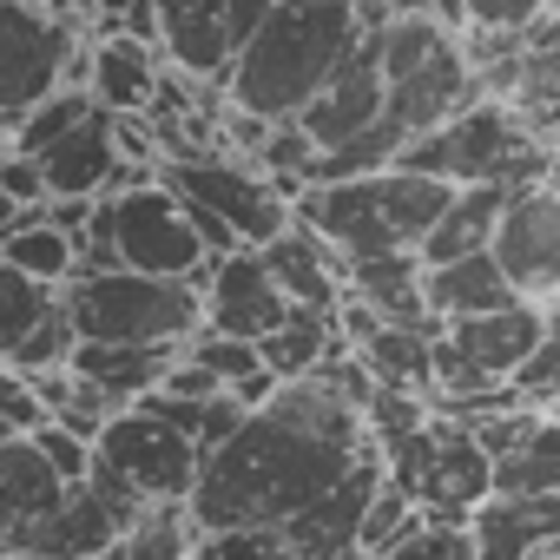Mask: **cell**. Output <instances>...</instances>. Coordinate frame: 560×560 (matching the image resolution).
<instances>
[{
    "mask_svg": "<svg viewBox=\"0 0 560 560\" xmlns=\"http://www.w3.org/2000/svg\"><path fill=\"white\" fill-rule=\"evenodd\" d=\"M376 376L337 350L324 370L277 383L270 402H257L231 442H218L191 488V521L205 527H284L298 508L330 494L376 442L363 422Z\"/></svg>",
    "mask_w": 560,
    "mask_h": 560,
    "instance_id": "cell-1",
    "label": "cell"
},
{
    "mask_svg": "<svg viewBox=\"0 0 560 560\" xmlns=\"http://www.w3.org/2000/svg\"><path fill=\"white\" fill-rule=\"evenodd\" d=\"M363 8L357 0H304V8H277L237 54H231V73H224V100L250 119H270L284 126L298 119L324 86L330 73L357 54L363 40Z\"/></svg>",
    "mask_w": 560,
    "mask_h": 560,
    "instance_id": "cell-2",
    "label": "cell"
},
{
    "mask_svg": "<svg viewBox=\"0 0 560 560\" xmlns=\"http://www.w3.org/2000/svg\"><path fill=\"white\" fill-rule=\"evenodd\" d=\"M448 198H455L448 178L383 165V172L304 185L298 191V224H311L343 264H363V257H389V250H422V237L435 231Z\"/></svg>",
    "mask_w": 560,
    "mask_h": 560,
    "instance_id": "cell-3",
    "label": "cell"
},
{
    "mask_svg": "<svg viewBox=\"0 0 560 560\" xmlns=\"http://www.w3.org/2000/svg\"><path fill=\"white\" fill-rule=\"evenodd\" d=\"M547 159H553V139L508 100H475L462 106L448 126L422 132L396 165L409 172H429V178H448V185H534L547 178Z\"/></svg>",
    "mask_w": 560,
    "mask_h": 560,
    "instance_id": "cell-4",
    "label": "cell"
},
{
    "mask_svg": "<svg viewBox=\"0 0 560 560\" xmlns=\"http://www.w3.org/2000/svg\"><path fill=\"white\" fill-rule=\"evenodd\" d=\"M80 343H191L205 330V298L185 277L145 270H93L60 291Z\"/></svg>",
    "mask_w": 560,
    "mask_h": 560,
    "instance_id": "cell-5",
    "label": "cell"
},
{
    "mask_svg": "<svg viewBox=\"0 0 560 560\" xmlns=\"http://www.w3.org/2000/svg\"><path fill=\"white\" fill-rule=\"evenodd\" d=\"M383 468H389V481H396L416 508H429L435 521H468V514L494 494V455H488V442H481L468 422H455V416L416 422L402 442L383 448Z\"/></svg>",
    "mask_w": 560,
    "mask_h": 560,
    "instance_id": "cell-6",
    "label": "cell"
},
{
    "mask_svg": "<svg viewBox=\"0 0 560 560\" xmlns=\"http://www.w3.org/2000/svg\"><path fill=\"white\" fill-rule=\"evenodd\" d=\"M93 47L73 34L67 14L27 8V0H0V126H21L47 93L86 86Z\"/></svg>",
    "mask_w": 560,
    "mask_h": 560,
    "instance_id": "cell-7",
    "label": "cell"
},
{
    "mask_svg": "<svg viewBox=\"0 0 560 560\" xmlns=\"http://www.w3.org/2000/svg\"><path fill=\"white\" fill-rule=\"evenodd\" d=\"M547 337V304L521 298L508 311H488V317H455L435 330V396H475V389H501L514 383V370L540 350Z\"/></svg>",
    "mask_w": 560,
    "mask_h": 560,
    "instance_id": "cell-8",
    "label": "cell"
},
{
    "mask_svg": "<svg viewBox=\"0 0 560 560\" xmlns=\"http://www.w3.org/2000/svg\"><path fill=\"white\" fill-rule=\"evenodd\" d=\"M93 468L113 475V481H126L139 501H191L198 468H205V448H198L178 422H165L159 409L132 402V409H119V416L100 429Z\"/></svg>",
    "mask_w": 560,
    "mask_h": 560,
    "instance_id": "cell-9",
    "label": "cell"
},
{
    "mask_svg": "<svg viewBox=\"0 0 560 560\" xmlns=\"http://www.w3.org/2000/svg\"><path fill=\"white\" fill-rule=\"evenodd\" d=\"M106 224H113V244H119V264H126V270L205 284L211 250H205V237H198L185 198H178L165 178H145V185H132V191H113V198H106Z\"/></svg>",
    "mask_w": 560,
    "mask_h": 560,
    "instance_id": "cell-10",
    "label": "cell"
},
{
    "mask_svg": "<svg viewBox=\"0 0 560 560\" xmlns=\"http://www.w3.org/2000/svg\"><path fill=\"white\" fill-rule=\"evenodd\" d=\"M159 178H165L178 198L218 211V218L237 231V244H270L277 231L298 218V205H291L284 185H277L264 165H237L231 152H211V159H165Z\"/></svg>",
    "mask_w": 560,
    "mask_h": 560,
    "instance_id": "cell-11",
    "label": "cell"
},
{
    "mask_svg": "<svg viewBox=\"0 0 560 560\" xmlns=\"http://www.w3.org/2000/svg\"><path fill=\"white\" fill-rule=\"evenodd\" d=\"M139 494L126 488V481H113V475H86V481H73L67 494H60V508L34 527V540H27V560H106L119 540H126V527L139 521Z\"/></svg>",
    "mask_w": 560,
    "mask_h": 560,
    "instance_id": "cell-12",
    "label": "cell"
},
{
    "mask_svg": "<svg viewBox=\"0 0 560 560\" xmlns=\"http://www.w3.org/2000/svg\"><path fill=\"white\" fill-rule=\"evenodd\" d=\"M198 298H205V330H218V337H244V343L270 337L277 324L298 311V304L284 298V284L270 277V264H264L257 244H237V250L211 257Z\"/></svg>",
    "mask_w": 560,
    "mask_h": 560,
    "instance_id": "cell-13",
    "label": "cell"
},
{
    "mask_svg": "<svg viewBox=\"0 0 560 560\" xmlns=\"http://www.w3.org/2000/svg\"><path fill=\"white\" fill-rule=\"evenodd\" d=\"M488 250L501 257V270L514 277L521 298H534V304L560 298V185H547V178L521 185L508 198Z\"/></svg>",
    "mask_w": 560,
    "mask_h": 560,
    "instance_id": "cell-14",
    "label": "cell"
},
{
    "mask_svg": "<svg viewBox=\"0 0 560 560\" xmlns=\"http://www.w3.org/2000/svg\"><path fill=\"white\" fill-rule=\"evenodd\" d=\"M468 429L494 455V494H560V409L514 402Z\"/></svg>",
    "mask_w": 560,
    "mask_h": 560,
    "instance_id": "cell-15",
    "label": "cell"
},
{
    "mask_svg": "<svg viewBox=\"0 0 560 560\" xmlns=\"http://www.w3.org/2000/svg\"><path fill=\"white\" fill-rule=\"evenodd\" d=\"M383 448H370L330 494H317L311 508H298L284 521V540L298 560H357L363 553V521H370V501L383 488Z\"/></svg>",
    "mask_w": 560,
    "mask_h": 560,
    "instance_id": "cell-16",
    "label": "cell"
},
{
    "mask_svg": "<svg viewBox=\"0 0 560 560\" xmlns=\"http://www.w3.org/2000/svg\"><path fill=\"white\" fill-rule=\"evenodd\" d=\"M383 100H389L383 47H376V34H363V40H357V54L330 73V86L298 113V126H304L324 152H343V145H357V139L383 119Z\"/></svg>",
    "mask_w": 560,
    "mask_h": 560,
    "instance_id": "cell-17",
    "label": "cell"
},
{
    "mask_svg": "<svg viewBox=\"0 0 560 560\" xmlns=\"http://www.w3.org/2000/svg\"><path fill=\"white\" fill-rule=\"evenodd\" d=\"M468 534L475 560H547L560 547V494H488Z\"/></svg>",
    "mask_w": 560,
    "mask_h": 560,
    "instance_id": "cell-18",
    "label": "cell"
},
{
    "mask_svg": "<svg viewBox=\"0 0 560 560\" xmlns=\"http://www.w3.org/2000/svg\"><path fill=\"white\" fill-rule=\"evenodd\" d=\"M67 481L54 475V462L40 455L34 435L0 442V553H27L34 527L60 508Z\"/></svg>",
    "mask_w": 560,
    "mask_h": 560,
    "instance_id": "cell-19",
    "label": "cell"
},
{
    "mask_svg": "<svg viewBox=\"0 0 560 560\" xmlns=\"http://www.w3.org/2000/svg\"><path fill=\"white\" fill-rule=\"evenodd\" d=\"M264 250V264H270V277L284 284V298L298 304V311H324V317H337V304H343V257L311 231V224H284L270 244H257Z\"/></svg>",
    "mask_w": 560,
    "mask_h": 560,
    "instance_id": "cell-20",
    "label": "cell"
},
{
    "mask_svg": "<svg viewBox=\"0 0 560 560\" xmlns=\"http://www.w3.org/2000/svg\"><path fill=\"white\" fill-rule=\"evenodd\" d=\"M165 47L139 40V34H100L93 60H86V93L100 113H145L165 86Z\"/></svg>",
    "mask_w": 560,
    "mask_h": 560,
    "instance_id": "cell-21",
    "label": "cell"
},
{
    "mask_svg": "<svg viewBox=\"0 0 560 560\" xmlns=\"http://www.w3.org/2000/svg\"><path fill=\"white\" fill-rule=\"evenodd\" d=\"M159 8V47L178 73L191 80H218L231 73V27H224V0H152Z\"/></svg>",
    "mask_w": 560,
    "mask_h": 560,
    "instance_id": "cell-22",
    "label": "cell"
},
{
    "mask_svg": "<svg viewBox=\"0 0 560 560\" xmlns=\"http://www.w3.org/2000/svg\"><path fill=\"white\" fill-rule=\"evenodd\" d=\"M178 357H185V343H80L67 370L86 376L113 409H132V402H145L172 376Z\"/></svg>",
    "mask_w": 560,
    "mask_h": 560,
    "instance_id": "cell-23",
    "label": "cell"
},
{
    "mask_svg": "<svg viewBox=\"0 0 560 560\" xmlns=\"http://www.w3.org/2000/svg\"><path fill=\"white\" fill-rule=\"evenodd\" d=\"M40 172H47V191H54V198H106V191H113V172H119L113 113H93V119H80L60 145H47V152H40Z\"/></svg>",
    "mask_w": 560,
    "mask_h": 560,
    "instance_id": "cell-24",
    "label": "cell"
},
{
    "mask_svg": "<svg viewBox=\"0 0 560 560\" xmlns=\"http://www.w3.org/2000/svg\"><path fill=\"white\" fill-rule=\"evenodd\" d=\"M422 250H389V257H363V264H343V284L376 304L389 324H409V330H442V317L429 311V291H422Z\"/></svg>",
    "mask_w": 560,
    "mask_h": 560,
    "instance_id": "cell-25",
    "label": "cell"
},
{
    "mask_svg": "<svg viewBox=\"0 0 560 560\" xmlns=\"http://www.w3.org/2000/svg\"><path fill=\"white\" fill-rule=\"evenodd\" d=\"M422 291H429V311H435L442 324H455V317H488V311L521 304L514 277L501 270L494 250H475V257H455V264H429Z\"/></svg>",
    "mask_w": 560,
    "mask_h": 560,
    "instance_id": "cell-26",
    "label": "cell"
},
{
    "mask_svg": "<svg viewBox=\"0 0 560 560\" xmlns=\"http://www.w3.org/2000/svg\"><path fill=\"white\" fill-rule=\"evenodd\" d=\"M514 185H455L448 211L435 218V231L422 237V264H455V257H475L494 244L501 231V211H508Z\"/></svg>",
    "mask_w": 560,
    "mask_h": 560,
    "instance_id": "cell-27",
    "label": "cell"
},
{
    "mask_svg": "<svg viewBox=\"0 0 560 560\" xmlns=\"http://www.w3.org/2000/svg\"><path fill=\"white\" fill-rule=\"evenodd\" d=\"M337 350H343V337H337V317H324V311H291L270 337H257V357L277 383H298V376L324 370Z\"/></svg>",
    "mask_w": 560,
    "mask_h": 560,
    "instance_id": "cell-28",
    "label": "cell"
},
{
    "mask_svg": "<svg viewBox=\"0 0 560 560\" xmlns=\"http://www.w3.org/2000/svg\"><path fill=\"white\" fill-rule=\"evenodd\" d=\"M0 257L21 264L27 277H40V284H60V291L80 277V237H73V231H60L47 211H27L8 237H0Z\"/></svg>",
    "mask_w": 560,
    "mask_h": 560,
    "instance_id": "cell-29",
    "label": "cell"
},
{
    "mask_svg": "<svg viewBox=\"0 0 560 560\" xmlns=\"http://www.w3.org/2000/svg\"><path fill=\"white\" fill-rule=\"evenodd\" d=\"M376 383H396V389H435V330H409V324H383L363 350H350Z\"/></svg>",
    "mask_w": 560,
    "mask_h": 560,
    "instance_id": "cell-30",
    "label": "cell"
},
{
    "mask_svg": "<svg viewBox=\"0 0 560 560\" xmlns=\"http://www.w3.org/2000/svg\"><path fill=\"white\" fill-rule=\"evenodd\" d=\"M60 311V284H40V277H27L21 264L0 257V363H14L21 343Z\"/></svg>",
    "mask_w": 560,
    "mask_h": 560,
    "instance_id": "cell-31",
    "label": "cell"
},
{
    "mask_svg": "<svg viewBox=\"0 0 560 560\" xmlns=\"http://www.w3.org/2000/svg\"><path fill=\"white\" fill-rule=\"evenodd\" d=\"M191 540H198V521L185 501H145L106 560H191Z\"/></svg>",
    "mask_w": 560,
    "mask_h": 560,
    "instance_id": "cell-32",
    "label": "cell"
},
{
    "mask_svg": "<svg viewBox=\"0 0 560 560\" xmlns=\"http://www.w3.org/2000/svg\"><path fill=\"white\" fill-rule=\"evenodd\" d=\"M93 113H100V106H93V93H86V86H60V93H47V100H40V106L8 132V145H14V152H27V159H40L47 145H60V139H67L80 119H93Z\"/></svg>",
    "mask_w": 560,
    "mask_h": 560,
    "instance_id": "cell-33",
    "label": "cell"
},
{
    "mask_svg": "<svg viewBox=\"0 0 560 560\" xmlns=\"http://www.w3.org/2000/svg\"><path fill=\"white\" fill-rule=\"evenodd\" d=\"M435 527V514L429 508H416L389 475H383V488H376V501H370V521H363V553H389V547H409L416 534H429Z\"/></svg>",
    "mask_w": 560,
    "mask_h": 560,
    "instance_id": "cell-34",
    "label": "cell"
},
{
    "mask_svg": "<svg viewBox=\"0 0 560 560\" xmlns=\"http://www.w3.org/2000/svg\"><path fill=\"white\" fill-rule=\"evenodd\" d=\"M191 560H298L284 527H205L191 540Z\"/></svg>",
    "mask_w": 560,
    "mask_h": 560,
    "instance_id": "cell-35",
    "label": "cell"
},
{
    "mask_svg": "<svg viewBox=\"0 0 560 560\" xmlns=\"http://www.w3.org/2000/svg\"><path fill=\"white\" fill-rule=\"evenodd\" d=\"M185 357L191 363H205L224 389H244L250 376H264V357H257V343H244V337H218V330H198L191 343H185Z\"/></svg>",
    "mask_w": 560,
    "mask_h": 560,
    "instance_id": "cell-36",
    "label": "cell"
},
{
    "mask_svg": "<svg viewBox=\"0 0 560 560\" xmlns=\"http://www.w3.org/2000/svg\"><path fill=\"white\" fill-rule=\"evenodd\" d=\"M357 560H475V534H468V521H435V527H429V534H416L409 547L357 553Z\"/></svg>",
    "mask_w": 560,
    "mask_h": 560,
    "instance_id": "cell-37",
    "label": "cell"
},
{
    "mask_svg": "<svg viewBox=\"0 0 560 560\" xmlns=\"http://www.w3.org/2000/svg\"><path fill=\"white\" fill-rule=\"evenodd\" d=\"M34 442H40V455L54 462V475H60L67 488L93 475V442H86L80 429H67V422H40V429H34Z\"/></svg>",
    "mask_w": 560,
    "mask_h": 560,
    "instance_id": "cell-38",
    "label": "cell"
},
{
    "mask_svg": "<svg viewBox=\"0 0 560 560\" xmlns=\"http://www.w3.org/2000/svg\"><path fill=\"white\" fill-rule=\"evenodd\" d=\"M514 389H521V402H534V409H560V337H553V330H547L540 350L514 370Z\"/></svg>",
    "mask_w": 560,
    "mask_h": 560,
    "instance_id": "cell-39",
    "label": "cell"
},
{
    "mask_svg": "<svg viewBox=\"0 0 560 560\" xmlns=\"http://www.w3.org/2000/svg\"><path fill=\"white\" fill-rule=\"evenodd\" d=\"M468 27H494V34H527L534 21L553 14V0H462Z\"/></svg>",
    "mask_w": 560,
    "mask_h": 560,
    "instance_id": "cell-40",
    "label": "cell"
},
{
    "mask_svg": "<svg viewBox=\"0 0 560 560\" xmlns=\"http://www.w3.org/2000/svg\"><path fill=\"white\" fill-rule=\"evenodd\" d=\"M0 191H8L21 211H40L54 191H47V172H40V159H27V152H14L8 145V159H0Z\"/></svg>",
    "mask_w": 560,
    "mask_h": 560,
    "instance_id": "cell-41",
    "label": "cell"
},
{
    "mask_svg": "<svg viewBox=\"0 0 560 560\" xmlns=\"http://www.w3.org/2000/svg\"><path fill=\"white\" fill-rule=\"evenodd\" d=\"M277 14V0H224V27H231V47H244L264 21Z\"/></svg>",
    "mask_w": 560,
    "mask_h": 560,
    "instance_id": "cell-42",
    "label": "cell"
},
{
    "mask_svg": "<svg viewBox=\"0 0 560 560\" xmlns=\"http://www.w3.org/2000/svg\"><path fill=\"white\" fill-rule=\"evenodd\" d=\"M40 211H47V218H54L60 231H73V237H86V231H93V218H100V198H47Z\"/></svg>",
    "mask_w": 560,
    "mask_h": 560,
    "instance_id": "cell-43",
    "label": "cell"
},
{
    "mask_svg": "<svg viewBox=\"0 0 560 560\" xmlns=\"http://www.w3.org/2000/svg\"><path fill=\"white\" fill-rule=\"evenodd\" d=\"M132 8H139V0H100V21H106V34H113V27H119Z\"/></svg>",
    "mask_w": 560,
    "mask_h": 560,
    "instance_id": "cell-44",
    "label": "cell"
},
{
    "mask_svg": "<svg viewBox=\"0 0 560 560\" xmlns=\"http://www.w3.org/2000/svg\"><path fill=\"white\" fill-rule=\"evenodd\" d=\"M21 218H27V211H21V205H14V198H8V191H0V237H8V231H14V224H21Z\"/></svg>",
    "mask_w": 560,
    "mask_h": 560,
    "instance_id": "cell-45",
    "label": "cell"
},
{
    "mask_svg": "<svg viewBox=\"0 0 560 560\" xmlns=\"http://www.w3.org/2000/svg\"><path fill=\"white\" fill-rule=\"evenodd\" d=\"M27 8H47V14H67L73 21V0H27Z\"/></svg>",
    "mask_w": 560,
    "mask_h": 560,
    "instance_id": "cell-46",
    "label": "cell"
},
{
    "mask_svg": "<svg viewBox=\"0 0 560 560\" xmlns=\"http://www.w3.org/2000/svg\"><path fill=\"white\" fill-rule=\"evenodd\" d=\"M21 435H27V429H21L14 416H0V442H21Z\"/></svg>",
    "mask_w": 560,
    "mask_h": 560,
    "instance_id": "cell-47",
    "label": "cell"
},
{
    "mask_svg": "<svg viewBox=\"0 0 560 560\" xmlns=\"http://www.w3.org/2000/svg\"><path fill=\"white\" fill-rule=\"evenodd\" d=\"M73 21H100V0H73Z\"/></svg>",
    "mask_w": 560,
    "mask_h": 560,
    "instance_id": "cell-48",
    "label": "cell"
},
{
    "mask_svg": "<svg viewBox=\"0 0 560 560\" xmlns=\"http://www.w3.org/2000/svg\"><path fill=\"white\" fill-rule=\"evenodd\" d=\"M0 159H8V126H0Z\"/></svg>",
    "mask_w": 560,
    "mask_h": 560,
    "instance_id": "cell-49",
    "label": "cell"
},
{
    "mask_svg": "<svg viewBox=\"0 0 560 560\" xmlns=\"http://www.w3.org/2000/svg\"><path fill=\"white\" fill-rule=\"evenodd\" d=\"M277 8H304V0H277Z\"/></svg>",
    "mask_w": 560,
    "mask_h": 560,
    "instance_id": "cell-50",
    "label": "cell"
},
{
    "mask_svg": "<svg viewBox=\"0 0 560 560\" xmlns=\"http://www.w3.org/2000/svg\"><path fill=\"white\" fill-rule=\"evenodd\" d=\"M0 560H27V553H0Z\"/></svg>",
    "mask_w": 560,
    "mask_h": 560,
    "instance_id": "cell-51",
    "label": "cell"
},
{
    "mask_svg": "<svg viewBox=\"0 0 560 560\" xmlns=\"http://www.w3.org/2000/svg\"><path fill=\"white\" fill-rule=\"evenodd\" d=\"M547 560H560V547H553V553H547Z\"/></svg>",
    "mask_w": 560,
    "mask_h": 560,
    "instance_id": "cell-52",
    "label": "cell"
}]
</instances>
